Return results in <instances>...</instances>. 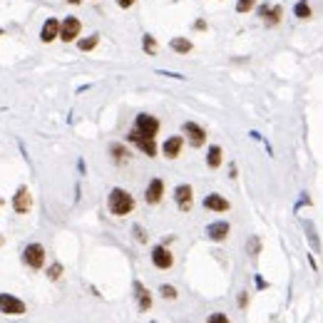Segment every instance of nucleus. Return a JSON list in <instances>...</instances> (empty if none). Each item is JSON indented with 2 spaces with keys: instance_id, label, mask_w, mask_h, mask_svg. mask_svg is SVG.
<instances>
[{
  "instance_id": "obj_1",
  "label": "nucleus",
  "mask_w": 323,
  "mask_h": 323,
  "mask_svg": "<svg viewBox=\"0 0 323 323\" xmlns=\"http://www.w3.org/2000/svg\"><path fill=\"white\" fill-rule=\"evenodd\" d=\"M107 209L112 216H127L135 212V196L122 187H114L107 194Z\"/></svg>"
},
{
  "instance_id": "obj_2",
  "label": "nucleus",
  "mask_w": 323,
  "mask_h": 323,
  "mask_svg": "<svg viewBox=\"0 0 323 323\" xmlns=\"http://www.w3.org/2000/svg\"><path fill=\"white\" fill-rule=\"evenodd\" d=\"M45 259H48L45 246L37 244V241H32V244H27V246L23 249V264H25L27 269H32V271L43 269V266H45Z\"/></svg>"
},
{
  "instance_id": "obj_3",
  "label": "nucleus",
  "mask_w": 323,
  "mask_h": 323,
  "mask_svg": "<svg viewBox=\"0 0 323 323\" xmlns=\"http://www.w3.org/2000/svg\"><path fill=\"white\" fill-rule=\"evenodd\" d=\"M127 142H132L135 147H139L142 154H147V157H157V142H154V137L142 135V132H137V130L132 127L130 135H127Z\"/></svg>"
},
{
  "instance_id": "obj_4",
  "label": "nucleus",
  "mask_w": 323,
  "mask_h": 323,
  "mask_svg": "<svg viewBox=\"0 0 323 323\" xmlns=\"http://www.w3.org/2000/svg\"><path fill=\"white\" fill-rule=\"evenodd\" d=\"M80 32H82V23H80V18L67 15L65 20H60V40L62 43H75V40L80 37Z\"/></svg>"
},
{
  "instance_id": "obj_5",
  "label": "nucleus",
  "mask_w": 323,
  "mask_h": 323,
  "mask_svg": "<svg viewBox=\"0 0 323 323\" xmlns=\"http://www.w3.org/2000/svg\"><path fill=\"white\" fill-rule=\"evenodd\" d=\"M152 266L159 271H169L174 266V254L167 249V244H157L152 249Z\"/></svg>"
},
{
  "instance_id": "obj_6",
  "label": "nucleus",
  "mask_w": 323,
  "mask_h": 323,
  "mask_svg": "<svg viewBox=\"0 0 323 323\" xmlns=\"http://www.w3.org/2000/svg\"><path fill=\"white\" fill-rule=\"evenodd\" d=\"M182 135H187V142H189L194 149H199V147L207 144V130L201 127V125H196V122H184V125H182Z\"/></svg>"
},
{
  "instance_id": "obj_7",
  "label": "nucleus",
  "mask_w": 323,
  "mask_h": 323,
  "mask_svg": "<svg viewBox=\"0 0 323 323\" xmlns=\"http://www.w3.org/2000/svg\"><path fill=\"white\" fill-rule=\"evenodd\" d=\"M174 201H177V209L182 214H189L191 207H194V189H191V184L174 187Z\"/></svg>"
},
{
  "instance_id": "obj_8",
  "label": "nucleus",
  "mask_w": 323,
  "mask_h": 323,
  "mask_svg": "<svg viewBox=\"0 0 323 323\" xmlns=\"http://www.w3.org/2000/svg\"><path fill=\"white\" fill-rule=\"evenodd\" d=\"M27 311L25 301L10 296V294H0V313L3 316H23Z\"/></svg>"
},
{
  "instance_id": "obj_9",
  "label": "nucleus",
  "mask_w": 323,
  "mask_h": 323,
  "mask_svg": "<svg viewBox=\"0 0 323 323\" xmlns=\"http://www.w3.org/2000/svg\"><path fill=\"white\" fill-rule=\"evenodd\" d=\"M135 130L142 132V135H149V137H157L159 132V119L154 114H147V112H139L135 117Z\"/></svg>"
},
{
  "instance_id": "obj_10",
  "label": "nucleus",
  "mask_w": 323,
  "mask_h": 323,
  "mask_svg": "<svg viewBox=\"0 0 323 323\" xmlns=\"http://www.w3.org/2000/svg\"><path fill=\"white\" fill-rule=\"evenodd\" d=\"M256 13H259V18L264 20L266 27H276V25L281 23V18H284V8H281V5H273V8H271V3H261Z\"/></svg>"
},
{
  "instance_id": "obj_11",
  "label": "nucleus",
  "mask_w": 323,
  "mask_h": 323,
  "mask_svg": "<svg viewBox=\"0 0 323 323\" xmlns=\"http://www.w3.org/2000/svg\"><path fill=\"white\" fill-rule=\"evenodd\" d=\"M32 209V194L25 184L18 187V191L13 194V212L15 214H27Z\"/></svg>"
},
{
  "instance_id": "obj_12",
  "label": "nucleus",
  "mask_w": 323,
  "mask_h": 323,
  "mask_svg": "<svg viewBox=\"0 0 323 323\" xmlns=\"http://www.w3.org/2000/svg\"><path fill=\"white\" fill-rule=\"evenodd\" d=\"M231 234V224L226 219H216L207 226V239L214 241V244H221V241H226V236Z\"/></svg>"
},
{
  "instance_id": "obj_13",
  "label": "nucleus",
  "mask_w": 323,
  "mask_h": 323,
  "mask_svg": "<svg viewBox=\"0 0 323 323\" xmlns=\"http://www.w3.org/2000/svg\"><path fill=\"white\" fill-rule=\"evenodd\" d=\"M162 199H164V182L157 177V179H152V182L147 184V189H144V201H147L149 207H154V204H159Z\"/></svg>"
},
{
  "instance_id": "obj_14",
  "label": "nucleus",
  "mask_w": 323,
  "mask_h": 323,
  "mask_svg": "<svg viewBox=\"0 0 323 323\" xmlns=\"http://www.w3.org/2000/svg\"><path fill=\"white\" fill-rule=\"evenodd\" d=\"M57 37H60V20L57 18H48L43 23V27H40V43L50 45L53 40H57Z\"/></svg>"
},
{
  "instance_id": "obj_15",
  "label": "nucleus",
  "mask_w": 323,
  "mask_h": 323,
  "mask_svg": "<svg viewBox=\"0 0 323 323\" xmlns=\"http://www.w3.org/2000/svg\"><path fill=\"white\" fill-rule=\"evenodd\" d=\"M132 289H135V298H137V308L142 311V313H147L149 308H152V294H149V289L142 284V281H137L135 278V284H132Z\"/></svg>"
},
{
  "instance_id": "obj_16",
  "label": "nucleus",
  "mask_w": 323,
  "mask_h": 323,
  "mask_svg": "<svg viewBox=\"0 0 323 323\" xmlns=\"http://www.w3.org/2000/svg\"><path fill=\"white\" fill-rule=\"evenodd\" d=\"M109 157H112V162L117 167H125L127 162L132 159V152L127 149V144H122V142H112L109 144Z\"/></svg>"
},
{
  "instance_id": "obj_17",
  "label": "nucleus",
  "mask_w": 323,
  "mask_h": 323,
  "mask_svg": "<svg viewBox=\"0 0 323 323\" xmlns=\"http://www.w3.org/2000/svg\"><path fill=\"white\" fill-rule=\"evenodd\" d=\"M204 209H209L214 214H224V212L231 209V204H229V199H224L221 194H207L204 196Z\"/></svg>"
},
{
  "instance_id": "obj_18",
  "label": "nucleus",
  "mask_w": 323,
  "mask_h": 323,
  "mask_svg": "<svg viewBox=\"0 0 323 323\" xmlns=\"http://www.w3.org/2000/svg\"><path fill=\"white\" fill-rule=\"evenodd\" d=\"M182 147H184V137L174 135V137L164 139V144H162V154H164L167 159H177L182 154Z\"/></svg>"
},
{
  "instance_id": "obj_19",
  "label": "nucleus",
  "mask_w": 323,
  "mask_h": 323,
  "mask_svg": "<svg viewBox=\"0 0 323 323\" xmlns=\"http://www.w3.org/2000/svg\"><path fill=\"white\" fill-rule=\"evenodd\" d=\"M221 162H224V149H221L219 144H212V147L207 149V167H209V169H219Z\"/></svg>"
},
{
  "instance_id": "obj_20",
  "label": "nucleus",
  "mask_w": 323,
  "mask_h": 323,
  "mask_svg": "<svg viewBox=\"0 0 323 323\" xmlns=\"http://www.w3.org/2000/svg\"><path fill=\"white\" fill-rule=\"evenodd\" d=\"M100 45V32H92L87 37H77V50L80 53H92Z\"/></svg>"
},
{
  "instance_id": "obj_21",
  "label": "nucleus",
  "mask_w": 323,
  "mask_h": 323,
  "mask_svg": "<svg viewBox=\"0 0 323 323\" xmlns=\"http://www.w3.org/2000/svg\"><path fill=\"white\" fill-rule=\"evenodd\" d=\"M169 48H172L177 55H189V53L194 50L191 40H187V37H172V40H169Z\"/></svg>"
},
{
  "instance_id": "obj_22",
  "label": "nucleus",
  "mask_w": 323,
  "mask_h": 323,
  "mask_svg": "<svg viewBox=\"0 0 323 323\" xmlns=\"http://www.w3.org/2000/svg\"><path fill=\"white\" fill-rule=\"evenodd\" d=\"M294 15H296L298 20H308V18L313 15V10H311V5H308V0H298V3L294 5Z\"/></svg>"
},
{
  "instance_id": "obj_23",
  "label": "nucleus",
  "mask_w": 323,
  "mask_h": 323,
  "mask_svg": "<svg viewBox=\"0 0 323 323\" xmlns=\"http://www.w3.org/2000/svg\"><path fill=\"white\" fill-rule=\"evenodd\" d=\"M142 50L149 55V57H154L157 55V40H154V35H142Z\"/></svg>"
},
{
  "instance_id": "obj_24",
  "label": "nucleus",
  "mask_w": 323,
  "mask_h": 323,
  "mask_svg": "<svg viewBox=\"0 0 323 323\" xmlns=\"http://www.w3.org/2000/svg\"><path fill=\"white\" fill-rule=\"evenodd\" d=\"M256 8V0H236V13L239 15H246Z\"/></svg>"
},
{
  "instance_id": "obj_25",
  "label": "nucleus",
  "mask_w": 323,
  "mask_h": 323,
  "mask_svg": "<svg viewBox=\"0 0 323 323\" xmlns=\"http://www.w3.org/2000/svg\"><path fill=\"white\" fill-rule=\"evenodd\" d=\"M159 296L164 298V301H174L179 294H177V289H174V286H169V284H162V286H159Z\"/></svg>"
},
{
  "instance_id": "obj_26",
  "label": "nucleus",
  "mask_w": 323,
  "mask_h": 323,
  "mask_svg": "<svg viewBox=\"0 0 323 323\" xmlns=\"http://www.w3.org/2000/svg\"><path fill=\"white\" fill-rule=\"evenodd\" d=\"M50 281H60V276H62V264H53V266H48V273H45Z\"/></svg>"
},
{
  "instance_id": "obj_27",
  "label": "nucleus",
  "mask_w": 323,
  "mask_h": 323,
  "mask_svg": "<svg viewBox=\"0 0 323 323\" xmlns=\"http://www.w3.org/2000/svg\"><path fill=\"white\" fill-rule=\"evenodd\" d=\"M246 251H249L251 256H256V254L261 251V241H259V236H251V239H249V244H246Z\"/></svg>"
},
{
  "instance_id": "obj_28",
  "label": "nucleus",
  "mask_w": 323,
  "mask_h": 323,
  "mask_svg": "<svg viewBox=\"0 0 323 323\" xmlns=\"http://www.w3.org/2000/svg\"><path fill=\"white\" fill-rule=\"evenodd\" d=\"M132 231H135V236H137V241H139V244H147V239H149V236L144 234V229H142L139 224H135V226H132Z\"/></svg>"
},
{
  "instance_id": "obj_29",
  "label": "nucleus",
  "mask_w": 323,
  "mask_h": 323,
  "mask_svg": "<svg viewBox=\"0 0 323 323\" xmlns=\"http://www.w3.org/2000/svg\"><path fill=\"white\" fill-rule=\"evenodd\" d=\"M207 321H209V323H229V316H226V313H212Z\"/></svg>"
},
{
  "instance_id": "obj_30",
  "label": "nucleus",
  "mask_w": 323,
  "mask_h": 323,
  "mask_svg": "<svg viewBox=\"0 0 323 323\" xmlns=\"http://www.w3.org/2000/svg\"><path fill=\"white\" fill-rule=\"evenodd\" d=\"M246 306H249V291H241L239 294V308L246 311Z\"/></svg>"
},
{
  "instance_id": "obj_31",
  "label": "nucleus",
  "mask_w": 323,
  "mask_h": 323,
  "mask_svg": "<svg viewBox=\"0 0 323 323\" xmlns=\"http://www.w3.org/2000/svg\"><path fill=\"white\" fill-rule=\"evenodd\" d=\"M117 5L122 8V10H130V8L135 5V0H117Z\"/></svg>"
},
{
  "instance_id": "obj_32",
  "label": "nucleus",
  "mask_w": 323,
  "mask_h": 323,
  "mask_svg": "<svg viewBox=\"0 0 323 323\" xmlns=\"http://www.w3.org/2000/svg\"><path fill=\"white\" fill-rule=\"evenodd\" d=\"M194 30H207V23H204V20H196V23H194Z\"/></svg>"
},
{
  "instance_id": "obj_33",
  "label": "nucleus",
  "mask_w": 323,
  "mask_h": 323,
  "mask_svg": "<svg viewBox=\"0 0 323 323\" xmlns=\"http://www.w3.org/2000/svg\"><path fill=\"white\" fill-rule=\"evenodd\" d=\"M256 286H259V289H266V286H269V284H266V281H264V278H261V276H256Z\"/></svg>"
},
{
  "instance_id": "obj_34",
  "label": "nucleus",
  "mask_w": 323,
  "mask_h": 323,
  "mask_svg": "<svg viewBox=\"0 0 323 323\" xmlns=\"http://www.w3.org/2000/svg\"><path fill=\"white\" fill-rule=\"evenodd\" d=\"M229 177H231V179H236V167H234V164L229 167Z\"/></svg>"
},
{
  "instance_id": "obj_35",
  "label": "nucleus",
  "mask_w": 323,
  "mask_h": 323,
  "mask_svg": "<svg viewBox=\"0 0 323 323\" xmlns=\"http://www.w3.org/2000/svg\"><path fill=\"white\" fill-rule=\"evenodd\" d=\"M67 3H70V5H80V3H82V0H67Z\"/></svg>"
},
{
  "instance_id": "obj_36",
  "label": "nucleus",
  "mask_w": 323,
  "mask_h": 323,
  "mask_svg": "<svg viewBox=\"0 0 323 323\" xmlns=\"http://www.w3.org/2000/svg\"><path fill=\"white\" fill-rule=\"evenodd\" d=\"M0 246H3V236H0Z\"/></svg>"
},
{
  "instance_id": "obj_37",
  "label": "nucleus",
  "mask_w": 323,
  "mask_h": 323,
  "mask_svg": "<svg viewBox=\"0 0 323 323\" xmlns=\"http://www.w3.org/2000/svg\"><path fill=\"white\" fill-rule=\"evenodd\" d=\"M3 204H5V201H3V199H0V207H3Z\"/></svg>"
},
{
  "instance_id": "obj_38",
  "label": "nucleus",
  "mask_w": 323,
  "mask_h": 323,
  "mask_svg": "<svg viewBox=\"0 0 323 323\" xmlns=\"http://www.w3.org/2000/svg\"><path fill=\"white\" fill-rule=\"evenodd\" d=\"M0 35H3V30H0Z\"/></svg>"
}]
</instances>
